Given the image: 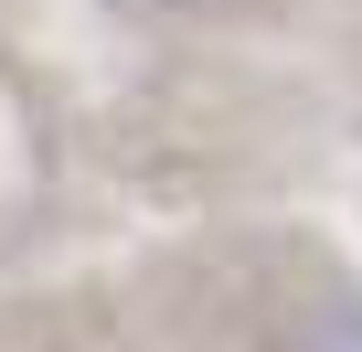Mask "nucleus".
<instances>
[{
	"label": "nucleus",
	"instance_id": "obj_1",
	"mask_svg": "<svg viewBox=\"0 0 362 352\" xmlns=\"http://www.w3.org/2000/svg\"><path fill=\"white\" fill-rule=\"evenodd\" d=\"M149 11H192V0H149Z\"/></svg>",
	"mask_w": 362,
	"mask_h": 352
}]
</instances>
